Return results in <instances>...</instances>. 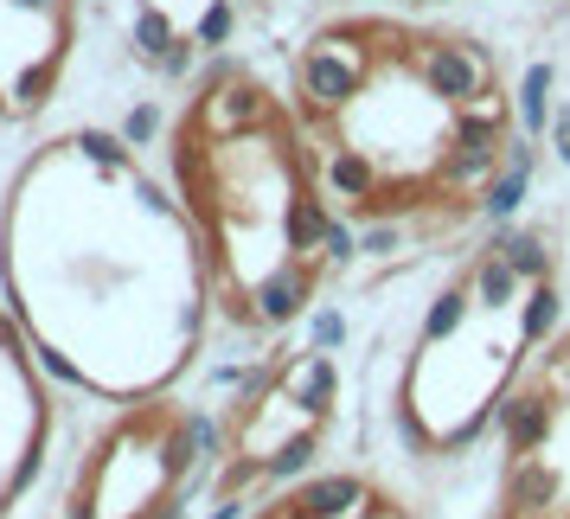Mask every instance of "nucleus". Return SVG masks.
<instances>
[{"label":"nucleus","instance_id":"0eeeda50","mask_svg":"<svg viewBox=\"0 0 570 519\" xmlns=\"http://www.w3.org/2000/svg\"><path fill=\"white\" fill-rule=\"evenodd\" d=\"M52 430H58V404L52 385H46V365L27 346V334L13 327V314L0 309V519L46 474Z\"/></svg>","mask_w":570,"mask_h":519},{"label":"nucleus","instance_id":"423d86ee","mask_svg":"<svg viewBox=\"0 0 570 519\" xmlns=\"http://www.w3.org/2000/svg\"><path fill=\"white\" fill-rule=\"evenodd\" d=\"M276 0H129V46L160 78H199L269 20Z\"/></svg>","mask_w":570,"mask_h":519},{"label":"nucleus","instance_id":"39448f33","mask_svg":"<svg viewBox=\"0 0 570 519\" xmlns=\"http://www.w3.org/2000/svg\"><path fill=\"white\" fill-rule=\"evenodd\" d=\"M83 39V0H0V129L58 104Z\"/></svg>","mask_w":570,"mask_h":519},{"label":"nucleus","instance_id":"20e7f679","mask_svg":"<svg viewBox=\"0 0 570 519\" xmlns=\"http://www.w3.org/2000/svg\"><path fill=\"white\" fill-rule=\"evenodd\" d=\"M564 257L539 225H500L462 257L416 321L397 372V437L423 462H449L481 442L500 398L558 334Z\"/></svg>","mask_w":570,"mask_h":519},{"label":"nucleus","instance_id":"7ed1b4c3","mask_svg":"<svg viewBox=\"0 0 570 519\" xmlns=\"http://www.w3.org/2000/svg\"><path fill=\"white\" fill-rule=\"evenodd\" d=\"M167 180L206 244L212 309L237 334H283L360 251L321 180L288 84L250 58H218L167 123Z\"/></svg>","mask_w":570,"mask_h":519},{"label":"nucleus","instance_id":"f257e3e1","mask_svg":"<svg viewBox=\"0 0 570 519\" xmlns=\"http://www.w3.org/2000/svg\"><path fill=\"white\" fill-rule=\"evenodd\" d=\"M0 295L39 365L104 404L174 391L212 327L206 244L116 129L46 135L13 167Z\"/></svg>","mask_w":570,"mask_h":519},{"label":"nucleus","instance_id":"f03ea898","mask_svg":"<svg viewBox=\"0 0 570 519\" xmlns=\"http://www.w3.org/2000/svg\"><path fill=\"white\" fill-rule=\"evenodd\" d=\"M288 104L340 218L372 244H449L525 193V109L474 27L346 7L288 52Z\"/></svg>","mask_w":570,"mask_h":519},{"label":"nucleus","instance_id":"6e6552de","mask_svg":"<svg viewBox=\"0 0 570 519\" xmlns=\"http://www.w3.org/2000/svg\"><path fill=\"white\" fill-rule=\"evenodd\" d=\"M372 7H411V13H436V7H455V0H372Z\"/></svg>","mask_w":570,"mask_h":519}]
</instances>
